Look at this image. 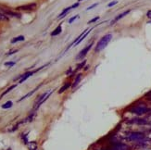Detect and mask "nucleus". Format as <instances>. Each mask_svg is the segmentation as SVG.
<instances>
[{
  "mask_svg": "<svg viewBox=\"0 0 151 150\" xmlns=\"http://www.w3.org/2000/svg\"><path fill=\"white\" fill-rule=\"evenodd\" d=\"M111 39H112V34H108L106 35H104L100 40L97 42V44L96 45V48H95L96 53H98V52H100L103 49L106 48L107 45L109 44V43L111 41Z\"/></svg>",
  "mask_w": 151,
  "mask_h": 150,
  "instance_id": "nucleus-1",
  "label": "nucleus"
},
{
  "mask_svg": "<svg viewBox=\"0 0 151 150\" xmlns=\"http://www.w3.org/2000/svg\"><path fill=\"white\" fill-rule=\"evenodd\" d=\"M126 140L130 141V142H134V143H139L141 141H143L144 139H146V135L144 134L143 133L140 132H132V133H129L126 134L125 136Z\"/></svg>",
  "mask_w": 151,
  "mask_h": 150,
  "instance_id": "nucleus-2",
  "label": "nucleus"
},
{
  "mask_svg": "<svg viewBox=\"0 0 151 150\" xmlns=\"http://www.w3.org/2000/svg\"><path fill=\"white\" fill-rule=\"evenodd\" d=\"M131 111L136 115H144V114H147L149 112V108L146 105L141 104V105L134 107L132 109H131Z\"/></svg>",
  "mask_w": 151,
  "mask_h": 150,
  "instance_id": "nucleus-3",
  "label": "nucleus"
},
{
  "mask_svg": "<svg viewBox=\"0 0 151 150\" xmlns=\"http://www.w3.org/2000/svg\"><path fill=\"white\" fill-rule=\"evenodd\" d=\"M53 93V90H51V91H48V92H45V93H44L42 95H40L39 96V98L36 100V104H35V108H38L39 107H40L42 104L47 100L48 97L51 95V94Z\"/></svg>",
  "mask_w": 151,
  "mask_h": 150,
  "instance_id": "nucleus-4",
  "label": "nucleus"
},
{
  "mask_svg": "<svg viewBox=\"0 0 151 150\" xmlns=\"http://www.w3.org/2000/svg\"><path fill=\"white\" fill-rule=\"evenodd\" d=\"M37 8V5L35 3H31L28 5H23V6H17V10H24V11H32L35 10Z\"/></svg>",
  "mask_w": 151,
  "mask_h": 150,
  "instance_id": "nucleus-5",
  "label": "nucleus"
},
{
  "mask_svg": "<svg viewBox=\"0 0 151 150\" xmlns=\"http://www.w3.org/2000/svg\"><path fill=\"white\" fill-rule=\"evenodd\" d=\"M94 44V43L93 42H92L91 44H89L88 45H87V47H85L81 52H80V53H79L77 56H76V60H82V58H83L85 56H86L87 55V53H88V52H89V50L91 49V47H92V45H93Z\"/></svg>",
  "mask_w": 151,
  "mask_h": 150,
  "instance_id": "nucleus-6",
  "label": "nucleus"
},
{
  "mask_svg": "<svg viewBox=\"0 0 151 150\" xmlns=\"http://www.w3.org/2000/svg\"><path fill=\"white\" fill-rule=\"evenodd\" d=\"M3 10V13L6 15V16H10V17H15V18H21L22 15L19 14V13H16V12H13L9 9H2Z\"/></svg>",
  "mask_w": 151,
  "mask_h": 150,
  "instance_id": "nucleus-7",
  "label": "nucleus"
},
{
  "mask_svg": "<svg viewBox=\"0 0 151 150\" xmlns=\"http://www.w3.org/2000/svg\"><path fill=\"white\" fill-rule=\"evenodd\" d=\"M112 150H131V149L125 144H122V143H117V144H115L113 146Z\"/></svg>",
  "mask_w": 151,
  "mask_h": 150,
  "instance_id": "nucleus-8",
  "label": "nucleus"
},
{
  "mask_svg": "<svg viewBox=\"0 0 151 150\" xmlns=\"http://www.w3.org/2000/svg\"><path fill=\"white\" fill-rule=\"evenodd\" d=\"M36 71L35 70H34V71H29V72H26L25 74H23V75H21L19 77V83H22L24 81H26L28 79L29 77H31L32 74L34 73H35Z\"/></svg>",
  "mask_w": 151,
  "mask_h": 150,
  "instance_id": "nucleus-9",
  "label": "nucleus"
},
{
  "mask_svg": "<svg viewBox=\"0 0 151 150\" xmlns=\"http://www.w3.org/2000/svg\"><path fill=\"white\" fill-rule=\"evenodd\" d=\"M129 12H130V10H127V11H124L123 13H122V14H120V15H119V16H118V17H116V18H115V19H113V21H112V22H111V23H110V24H111V25H112V24H114V23H115L116 22H118V21H119V19H122V18H123L124 16H126V15L128 14V13H129Z\"/></svg>",
  "mask_w": 151,
  "mask_h": 150,
  "instance_id": "nucleus-10",
  "label": "nucleus"
},
{
  "mask_svg": "<svg viewBox=\"0 0 151 150\" xmlns=\"http://www.w3.org/2000/svg\"><path fill=\"white\" fill-rule=\"evenodd\" d=\"M62 31V28H61V24H60L58 26V27L51 32V36H56V35H58Z\"/></svg>",
  "mask_w": 151,
  "mask_h": 150,
  "instance_id": "nucleus-11",
  "label": "nucleus"
},
{
  "mask_svg": "<svg viewBox=\"0 0 151 150\" xmlns=\"http://www.w3.org/2000/svg\"><path fill=\"white\" fill-rule=\"evenodd\" d=\"M82 75H83V74L80 73V74H78L77 77L75 78V80H74V82H73V85H71L73 88L76 87V86L78 85V84H79V83H80V81H81V79H82Z\"/></svg>",
  "mask_w": 151,
  "mask_h": 150,
  "instance_id": "nucleus-12",
  "label": "nucleus"
},
{
  "mask_svg": "<svg viewBox=\"0 0 151 150\" xmlns=\"http://www.w3.org/2000/svg\"><path fill=\"white\" fill-rule=\"evenodd\" d=\"M40 86H41V85H38V86H37V87H36L35 89H34V90H32V91H31V92H30V93H28L27 95H24L23 97H22V98H21V99H19V101H22V100H23V99H25V98H28V97H29L30 95H32V94H34V93H35V92H36V91H37V89H38L39 87H40Z\"/></svg>",
  "mask_w": 151,
  "mask_h": 150,
  "instance_id": "nucleus-13",
  "label": "nucleus"
},
{
  "mask_svg": "<svg viewBox=\"0 0 151 150\" xmlns=\"http://www.w3.org/2000/svg\"><path fill=\"white\" fill-rule=\"evenodd\" d=\"M27 145H28L29 150H36L37 149V144H36V142H29Z\"/></svg>",
  "mask_w": 151,
  "mask_h": 150,
  "instance_id": "nucleus-14",
  "label": "nucleus"
},
{
  "mask_svg": "<svg viewBox=\"0 0 151 150\" xmlns=\"http://www.w3.org/2000/svg\"><path fill=\"white\" fill-rule=\"evenodd\" d=\"M70 85H71V84L70 83H65L64 84V85L60 89V91H58V93H60V94H61V93H63L64 92V91H66L69 87H70Z\"/></svg>",
  "mask_w": 151,
  "mask_h": 150,
  "instance_id": "nucleus-15",
  "label": "nucleus"
},
{
  "mask_svg": "<svg viewBox=\"0 0 151 150\" xmlns=\"http://www.w3.org/2000/svg\"><path fill=\"white\" fill-rule=\"evenodd\" d=\"M71 9V6H69V8H67V9H65L60 15H58V19H61V18H63V17H65V15L67 14V13L70 11Z\"/></svg>",
  "mask_w": 151,
  "mask_h": 150,
  "instance_id": "nucleus-16",
  "label": "nucleus"
},
{
  "mask_svg": "<svg viewBox=\"0 0 151 150\" xmlns=\"http://www.w3.org/2000/svg\"><path fill=\"white\" fill-rule=\"evenodd\" d=\"M24 40V36L23 35H19L18 37H15V38H13L12 40H11V44H15L19 41H23Z\"/></svg>",
  "mask_w": 151,
  "mask_h": 150,
  "instance_id": "nucleus-17",
  "label": "nucleus"
},
{
  "mask_svg": "<svg viewBox=\"0 0 151 150\" xmlns=\"http://www.w3.org/2000/svg\"><path fill=\"white\" fill-rule=\"evenodd\" d=\"M35 112H34V113H31L27 118H26V120L23 121V122H30V121H32V120L35 119Z\"/></svg>",
  "mask_w": 151,
  "mask_h": 150,
  "instance_id": "nucleus-18",
  "label": "nucleus"
},
{
  "mask_svg": "<svg viewBox=\"0 0 151 150\" xmlns=\"http://www.w3.org/2000/svg\"><path fill=\"white\" fill-rule=\"evenodd\" d=\"M15 87H16V84H14V85H12V86L9 87V88H8V89H6V90L5 91V92H4V93H3V94L1 95V96H0V98H2V97H3V96H4L5 95H6V94H8V93H9V92H10V91H11L12 89H14Z\"/></svg>",
  "mask_w": 151,
  "mask_h": 150,
  "instance_id": "nucleus-19",
  "label": "nucleus"
},
{
  "mask_svg": "<svg viewBox=\"0 0 151 150\" xmlns=\"http://www.w3.org/2000/svg\"><path fill=\"white\" fill-rule=\"evenodd\" d=\"M12 102L11 101H8V102H6L4 105H2V108H5V109H6V108H11L12 107Z\"/></svg>",
  "mask_w": 151,
  "mask_h": 150,
  "instance_id": "nucleus-20",
  "label": "nucleus"
},
{
  "mask_svg": "<svg viewBox=\"0 0 151 150\" xmlns=\"http://www.w3.org/2000/svg\"><path fill=\"white\" fill-rule=\"evenodd\" d=\"M8 19H9L8 16H6L4 13L0 12V21H8Z\"/></svg>",
  "mask_w": 151,
  "mask_h": 150,
  "instance_id": "nucleus-21",
  "label": "nucleus"
},
{
  "mask_svg": "<svg viewBox=\"0 0 151 150\" xmlns=\"http://www.w3.org/2000/svg\"><path fill=\"white\" fill-rule=\"evenodd\" d=\"M85 63H86V60H83V62H81L80 64H79L78 65V66H77V68H76V70H81L83 66H84V65H85ZM75 70V71H76Z\"/></svg>",
  "mask_w": 151,
  "mask_h": 150,
  "instance_id": "nucleus-22",
  "label": "nucleus"
},
{
  "mask_svg": "<svg viewBox=\"0 0 151 150\" xmlns=\"http://www.w3.org/2000/svg\"><path fill=\"white\" fill-rule=\"evenodd\" d=\"M22 140H23V142H24V144H28V138H27V134H24V133H22Z\"/></svg>",
  "mask_w": 151,
  "mask_h": 150,
  "instance_id": "nucleus-23",
  "label": "nucleus"
},
{
  "mask_svg": "<svg viewBox=\"0 0 151 150\" xmlns=\"http://www.w3.org/2000/svg\"><path fill=\"white\" fill-rule=\"evenodd\" d=\"M77 18H79V15H75V16H73V18H70V19H69V23H73Z\"/></svg>",
  "mask_w": 151,
  "mask_h": 150,
  "instance_id": "nucleus-24",
  "label": "nucleus"
},
{
  "mask_svg": "<svg viewBox=\"0 0 151 150\" xmlns=\"http://www.w3.org/2000/svg\"><path fill=\"white\" fill-rule=\"evenodd\" d=\"M99 19V17H96V18H94V19H90V21L88 22V24H91V23H93V22H96V21H97V19Z\"/></svg>",
  "mask_w": 151,
  "mask_h": 150,
  "instance_id": "nucleus-25",
  "label": "nucleus"
},
{
  "mask_svg": "<svg viewBox=\"0 0 151 150\" xmlns=\"http://www.w3.org/2000/svg\"><path fill=\"white\" fill-rule=\"evenodd\" d=\"M14 65H15V62H12V61H10V62H6V63H5V66L12 67V66H14Z\"/></svg>",
  "mask_w": 151,
  "mask_h": 150,
  "instance_id": "nucleus-26",
  "label": "nucleus"
},
{
  "mask_svg": "<svg viewBox=\"0 0 151 150\" xmlns=\"http://www.w3.org/2000/svg\"><path fill=\"white\" fill-rule=\"evenodd\" d=\"M79 6H80V3H79V2H77V3L73 4V6H71V9H75V8H78Z\"/></svg>",
  "mask_w": 151,
  "mask_h": 150,
  "instance_id": "nucleus-27",
  "label": "nucleus"
},
{
  "mask_svg": "<svg viewBox=\"0 0 151 150\" xmlns=\"http://www.w3.org/2000/svg\"><path fill=\"white\" fill-rule=\"evenodd\" d=\"M97 5H98V4H97V3H96V4H94V5H92V6H89V8H87V9H86V10H90V9H94V8H96V6Z\"/></svg>",
  "mask_w": 151,
  "mask_h": 150,
  "instance_id": "nucleus-28",
  "label": "nucleus"
},
{
  "mask_svg": "<svg viewBox=\"0 0 151 150\" xmlns=\"http://www.w3.org/2000/svg\"><path fill=\"white\" fill-rule=\"evenodd\" d=\"M16 52H18V50L17 49H14V50H11V51H9V53H8V56H10V55H13L14 53H16Z\"/></svg>",
  "mask_w": 151,
  "mask_h": 150,
  "instance_id": "nucleus-29",
  "label": "nucleus"
},
{
  "mask_svg": "<svg viewBox=\"0 0 151 150\" xmlns=\"http://www.w3.org/2000/svg\"><path fill=\"white\" fill-rule=\"evenodd\" d=\"M118 3V1H113V2H111V3H109V5H108V6H109V8H110V6H113L114 5H116Z\"/></svg>",
  "mask_w": 151,
  "mask_h": 150,
  "instance_id": "nucleus-30",
  "label": "nucleus"
},
{
  "mask_svg": "<svg viewBox=\"0 0 151 150\" xmlns=\"http://www.w3.org/2000/svg\"><path fill=\"white\" fill-rule=\"evenodd\" d=\"M147 17L148 19H151V9H150V10H148V11L147 12Z\"/></svg>",
  "mask_w": 151,
  "mask_h": 150,
  "instance_id": "nucleus-31",
  "label": "nucleus"
},
{
  "mask_svg": "<svg viewBox=\"0 0 151 150\" xmlns=\"http://www.w3.org/2000/svg\"><path fill=\"white\" fill-rule=\"evenodd\" d=\"M141 150H151V149H149V148H147V147H145V148H142Z\"/></svg>",
  "mask_w": 151,
  "mask_h": 150,
  "instance_id": "nucleus-32",
  "label": "nucleus"
},
{
  "mask_svg": "<svg viewBox=\"0 0 151 150\" xmlns=\"http://www.w3.org/2000/svg\"><path fill=\"white\" fill-rule=\"evenodd\" d=\"M88 70V66L87 67H84V70Z\"/></svg>",
  "mask_w": 151,
  "mask_h": 150,
  "instance_id": "nucleus-33",
  "label": "nucleus"
},
{
  "mask_svg": "<svg viewBox=\"0 0 151 150\" xmlns=\"http://www.w3.org/2000/svg\"><path fill=\"white\" fill-rule=\"evenodd\" d=\"M80 1H83V0H78V2H80Z\"/></svg>",
  "mask_w": 151,
  "mask_h": 150,
  "instance_id": "nucleus-34",
  "label": "nucleus"
},
{
  "mask_svg": "<svg viewBox=\"0 0 151 150\" xmlns=\"http://www.w3.org/2000/svg\"><path fill=\"white\" fill-rule=\"evenodd\" d=\"M8 150H11V149H10V148H9V149H8Z\"/></svg>",
  "mask_w": 151,
  "mask_h": 150,
  "instance_id": "nucleus-35",
  "label": "nucleus"
},
{
  "mask_svg": "<svg viewBox=\"0 0 151 150\" xmlns=\"http://www.w3.org/2000/svg\"><path fill=\"white\" fill-rule=\"evenodd\" d=\"M150 23H151V22H150Z\"/></svg>",
  "mask_w": 151,
  "mask_h": 150,
  "instance_id": "nucleus-36",
  "label": "nucleus"
}]
</instances>
